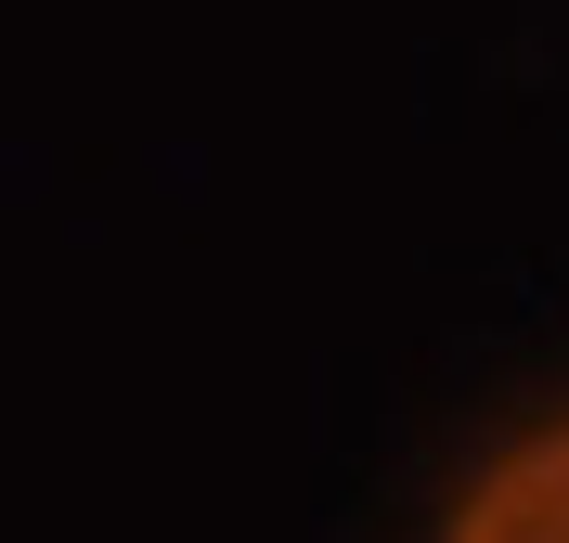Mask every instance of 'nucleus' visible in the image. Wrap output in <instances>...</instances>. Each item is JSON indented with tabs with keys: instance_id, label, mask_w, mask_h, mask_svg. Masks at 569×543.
Here are the masks:
<instances>
[{
	"instance_id": "nucleus-1",
	"label": "nucleus",
	"mask_w": 569,
	"mask_h": 543,
	"mask_svg": "<svg viewBox=\"0 0 569 543\" xmlns=\"http://www.w3.org/2000/svg\"><path fill=\"white\" fill-rule=\"evenodd\" d=\"M440 543H569V414H543V428L505 440L492 466L453 492Z\"/></svg>"
}]
</instances>
